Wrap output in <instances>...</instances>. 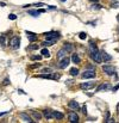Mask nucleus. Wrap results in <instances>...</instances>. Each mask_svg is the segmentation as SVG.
Wrapping results in <instances>:
<instances>
[{"label": "nucleus", "mask_w": 119, "mask_h": 123, "mask_svg": "<svg viewBox=\"0 0 119 123\" xmlns=\"http://www.w3.org/2000/svg\"><path fill=\"white\" fill-rule=\"evenodd\" d=\"M10 46H11L12 49H18V48L20 47V38H19L18 36L12 37L11 41H10Z\"/></svg>", "instance_id": "f257e3e1"}, {"label": "nucleus", "mask_w": 119, "mask_h": 123, "mask_svg": "<svg viewBox=\"0 0 119 123\" xmlns=\"http://www.w3.org/2000/svg\"><path fill=\"white\" fill-rule=\"evenodd\" d=\"M82 78L83 79H92V78H95V71L94 69H86L82 74Z\"/></svg>", "instance_id": "f03ea898"}, {"label": "nucleus", "mask_w": 119, "mask_h": 123, "mask_svg": "<svg viewBox=\"0 0 119 123\" xmlns=\"http://www.w3.org/2000/svg\"><path fill=\"white\" fill-rule=\"evenodd\" d=\"M44 36H45V38H47V40H54V41H56V40H58V38H60V34H58V32H55V31L47 32Z\"/></svg>", "instance_id": "7ed1b4c3"}, {"label": "nucleus", "mask_w": 119, "mask_h": 123, "mask_svg": "<svg viewBox=\"0 0 119 123\" xmlns=\"http://www.w3.org/2000/svg\"><path fill=\"white\" fill-rule=\"evenodd\" d=\"M102 71H104L107 75H113V74H114V68H113L111 65H105V66H102Z\"/></svg>", "instance_id": "20e7f679"}, {"label": "nucleus", "mask_w": 119, "mask_h": 123, "mask_svg": "<svg viewBox=\"0 0 119 123\" xmlns=\"http://www.w3.org/2000/svg\"><path fill=\"white\" fill-rule=\"evenodd\" d=\"M90 57L96 62V63H101L102 62V59H101V53L98 50L96 53H94V54H90Z\"/></svg>", "instance_id": "39448f33"}, {"label": "nucleus", "mask_w": 119, "mask_h": 123, "mask_svg": "<svg viewBox=\"0 0 119 123\" xmlns=\"http://www.w3.org/2000/svg\"><path fill=\"white\" fill-rule=\"evenodd\" d=\"M69 62H70V59L69 57H63L62 60H61V62L58 63V67L61 68V69H64V68H67V66L69 65Z\"/></svg>", "instance_id": "423d86ee"}, {"label": "nucleus", "mask_w": 119, "mask_h": 123, "mask_svg": "<svg viewBox=\"0 0 119 123\" xmlns=\"http://www.w3.org/2000/svg\"><path fill=\"white\" fill-rule=\"evenodd\" d=\"M69 121H70L71 123H77V122H79V116H77V113H76V112H70V113H69Z\"/></svg>", "instance_id": "0eeeda50"}, {"label": "nucleus", "mask_w": 119, "mask_h": 123, "mask_svg": "<svg viewBox=\"0 0 119 123\" xmlns=\"http://www.w3.org/2000/svg\"><path fill=\"white\" fill-rule=\"evenodd\" d=\"M26 35H28V38H29L30 42H35V41H37V38H38V36H37L36 34L31 32V31H26Z\"/></svg>", "instance_id": "6e6552de"}, {"label": "nucleus", "mask_w": 119, "mask_h": 123, "mask_svg": "<svg viewBox=\"0 0 119 123\" xmlns=\"http://www.w3.org/2000/svg\"><path fill=\"white\" fill-rule=\"evenodd\" d=\"M80 87L82 90H89V88H93L94 87V82H82L80 85Z\"/></svg>", "instance_id": "1a4fd4ad"}, {"label": "nucleus", "mask_w": 119, "mask_h": 123, "mask_svg": "<svg viewBox=\"0 0 119 123\" xmlns=\"http://www.w3.org/2000/svg\"><path fill=\"white\" fill-rule=\"evenodd\" d=\"M67 53H68V51H67L64 48L61 49V50H58V51H57V59H58V60H62L63 57L67 56Z\"/></svg>", "instance_id": "9d476101"}, {"label": "nucleus", "mask_w": 119, "mask_h": 123, "mask_svg": "<svg viewBox=\"0 0 119 123\" xmlns=\"http://www.w3.org/2000/svg\"><path fill=\"white\" fill-rule=\"evenodd\" d=\"M19 116H20V118H23V119H24V122H29V123H32V122H33V121H32V118H31L28 113H25V112H22Z\"/></svg>", "instance_id": "9b49d317"}, {"label": "nucleus", "mask_w": 119, "mask_h": 123, "mask_svg": "<svg viewBox=\"0 0 119 123\" xmlns=\"http://www.w3.org/2000/svg\"><path fill=\"white\" fill-rule=\"evenodd\" d=\"M68 106H69L70 109H74V110H77V109L80 108V105H79V103H77L76 100H70L69 104H68Z\"/></svg>", "instance_id": "f8f14e48"}, {"label": "nucleus", "mask_w": 119, "mask_h": 123, "mask_svg": "<svg viewBox=\"0 0 119 123\" xmlns=\"http://www.w3.org/2000/svg\"><path fill=\"white\" fill-rule=\"evenodd\" d=\"M100 53H101V59H102V61H111V60H112V56L108 55L106 51H100Z\"/></svg>", "instance_id": "ddd939ff"}, {"label": "nucleus", "mask_w": 119, "mask_h": 123, "mask_svg": "<svg viewBox=\"0 0 119 123\" xmlns=\"http://www.w3.org/2000/svg\"><path fill=\"white\" fill-rule=\"evenodd\" d=\"M43 116H44L47 119H51V118H54V116H52V111H50V110H44V111H43Z\"/></svg>", "instance_id": "4468645a"}, {"label": "nucleus", "mask_w": 119, "mask_h": 123, "mask_svg": "<svg viewBox=\"0 0 119 123\" xmlns=\"http://www.w3.org/2000/svg\"><path fill=\"white\" fill-rule=\"evenodd\" d=\"M52 116L56 119H63V117H64V115L62 112H60V111H52Z\"/></svg>", "instance_id": "2eb2a0df"}, {"label": "nucleus", "mask_w": 119, "mask_h": 123, "mask_svg": "<svg viewBox=\"0 0 119 123\" xmlns=\"http://www.w3.org/2000/svg\"><path fill=\"white\" fill-rule=\"evenodd\" d=\"M55 42H56V41H54V40H48V41H44V42L42 43V46H43V47H49V46H54V44H55Z\"/></svg>", "instance_id": "dca6fc26"}, {"label": "nucleus", "mask_w": 119, "mask_h": 123, "mask_svg": "<svg viewBox=\"0 0 119 123\" xmlns=\"http://www.w3.org/2000/svg\"><path fill=\"white\" fill-rule=\"evenodd\" d=\"M96 51H98L96 46L93 44V43H90V44H89V54H94V53H96Z\"/></svg>", "instance_id": "f3484780"}, {"label": "nucleus", "mask_w": 119, "mask_h": 123, "mask_svg": "<svg viewBox=\"0 0 119 123\" xmlns=\"http://www.w3.org/2000/svg\"><path fill=\"white\" fill-rule=\"evenodd\" d=\"M71 61H73L74 63H80V62H81V59L79 57L77 54H73V56H71Z\"/></svg>", "instance_id": "a211bd4d"}, {"label": "nucleus", "mask_w": 119, "mask_h": 123, "mask_svg": "<svg viewBox=\"0 0 119 123\" xmlns=\"http://www.w3.org/2000/svg\"><path fill=\"white\" fill-rule=\"evenodd\" d=\"M107 88H109V84H101V85L96 88V92H99V91H101V90H107Z\"/></svg>", "instance_id": "6ab92c4d"}, {"label": "nucleus", "mask_w": 119, "mask_h": 123, "mask_svg": "<svg viewBox=\"0 0 119 123\" xmlns=\"http://www.w3.org/2000/svg\"><path fill=\"white\" fill-rule=\"evenodd\" d=\"M39 13H41L39 10H30V11H29V15H30V16H33V17H38Z\"/></svg>", "instance_id": "aec40b11"}, {"label": "nucleus", "mask_w": 119, "mask_h": 123, "mask_svg": "<svg viewBox=\"0 0 119 123\" xmlns=\"http://www.w3.org/2000/svg\"><path fill=\"white\" fill-rule=\"evenodd\" d=\"M69 74H70V75H73V77H76V75L79 74V69H77L76 67H74V68H70V71H69Z\"/></svg>", "instance_id": "412c9836"}, {"label": "nucleus", "mask_w": 119, "mask_h": 123, "mask_svg": "<svg viewBox=\"0 0 119 123\" xmlns=\"http://www.w3.org/2000/svg\"><path fill=\"white\" fill-rule=\"evenodd\" d=\"M41 54H42L44 57H49V56H50V51H49L48 49H45V48H44V49H42Z\"/></svg>", "instance_id": "4be33fe9"}, {"label": "nucleus", "mask_w": 119, "mask_h": 123, "mask_svg": "<svg viewBox=\"0 0 119 123\" xmlns=\"http://www.w3.org/2000/svg\"><path fill=\"white\" fill-rule=\"evenodd\" d=\"M32 116H33L37 121H39V119L42 118V115H41L39 112H36V111H32Z\"/></svg>", "instance_id": "5701e85b"}, {"label": "nucleus", "mask_w": 119, "mask_h": 123, "mask_svg": "<svg viewBox=\"0 0 119 123\" xmlns=\"http://www.w3.org/2000/svg\"><path fill=\"white\" fill-rule=\"evenodd\" d=\"M39 78H45V79H54L52 74H41Z\"/></svg>", "instance_id": "b1692460"}, {"label": "nucleus", "mask_w": 119, "mask_h": 123, "mask_svg": "<svg viewBox=\"0 0 119 123\" xmlns=\"http://www.w3.org/2000/svg\"><path fill=\"white\" fill-rule=\"evenodd\" d=\"M64 49H66L67 51H70V50H73V46H71L70 43H66V44H64Z\"/></svg>", "instance_id": "393cba45"}, {"label": "nucleus", "mask_w": 119, "mask_h": 123, "mask_svg": "<svg viewBox=\"0 0 119 123\" xmlns=\"http://www.w3.org/2000/svg\"><path fill=\"white\" fill-rule=\"evenodd\" d=\"M92 9H93V10H100V9H101V5H99L98 3H94V4L92 5Z\"/></svg>", "instance_id": "a878e982"}, {"label": "nucleus", "mask_w": 119, "mask_h": 123, "mask_svg": "<svg viewBox=\"0 0 119 123\" xmlns=\"http://www.w3.org/2000/svg\"><path fill=\"white\" fill-rule=\"evenodd\" d=\"M31 60H36V61H41V60H42V56H41V55H33V56H31Z\"/></svg>", "instance_id": "bb28decb"}, {"label": "nucleus", "mask_w": 119, "mask_h": 123, "mask_svg": "<svg viewBox=\"0 0 119 123\" xmlns=\"http://www.w3.org/2000/svg\"><path fill=\"white\" fill-rule=\"evenodd\" d=\"M5 36L3 35V36H0V44H1V46H5Z\"/></svg>", "instance_id": "cd10ccee"}, {"label": "nucleus", "mask_w": 119, "mask_h": 123, "mask_svg": "<svg viewBox=\"0 0 119 123\" xmlns=\"http://www.w3.org/2000/svg\"><path fill=\"white\" fill-rule=\"evenodd\" d=\"M35 49H38V46H29L28 47V50H35Z\"/></svg>", "instance_id": "c85d7f7f"}, {"label": "nucleus", "mask_w": 119, "mask_h": 123, "mask_svg": "<svg viewBox=\"0 0 119 123\" xmlns=\"http://www.w3.org/2000/svg\"><path fill=\"white\" fill-rule=\"evenodd\" d=\"M79 37H80L81 40H86V37H87V35H86L85 32H80V35H79Z\"/></svg>", "instance_id": "c756f323"}, {"label": "nucleus", "mask_w": 119, "mask_h": 123, "mask_svg": "<svg viewBox=\"0 0 119 123\" xmlns=\"http://www.w3.org/2000/svg\"><path fill=\"white\" fill-rule=\"evenodd\" d=\"M9 18H10V19H12V20H14V19L17 18V16H16V15H10V16H9Z\"/></svg>", "instance_id": "7c9ffc66"}, {"label": "nucleus", "mask_w": 119, "mask_h": 123, "mask_svg": "<svg viewBox=\"0 0 119 123\" xmlns=\"http://www.w3.org/2000/svg\"><path fill=\"white\" fill-rule=\"evenodd\" d=\"M9 84H10V80H9V79L6 78V79L4 80V82H3V85H5V86H6V85H9Z\"/></svg>", "instance_id": "2f4dec72"}, {"label": "nucleus", "mask_w": 119, "mask_h": 123, "mask_svg": "<svg viewBox=\"0 0 119 123\" xmlns=\"http://www.w3.org/2000/svg\"><path fill=\"white\" fill-rule=\"evenodd\" d=\"M50 72H51L50 68H44V69H43V73H50Z\"/></svg>", "instance_id": "473e14b6"}, {"label": "nucleus", "mask_w": 119, "mask_h": 123, "mask_svg": "<svg viewBox=\"0 0 119 123\" xmlns=\"http://www.w3.org/2000/svg\"><path fill=\"white\" fill-rule=\"evenodd\" d=\"M82 112H83V113L87 112V108H86V105H82Z\"/></svg>", "instance_id": "72a5a7b5"}, {"label": "nucleus", "mask_w": 119, "mask_h": 123, "mask_svg": "<svg viewBox=\"0 0 119 123\" xmlns=\"http://www.w3.org/2000/svg\"><path fill=\"white\" fill-rule=\"evenodd\" d=\"M105 121H106L107 123H113V122H114V119H113V118H108V119H105Z\"/></svg>", "instance_id": "f704fd0d"}, {"label": "nucleus", "mask_w": 119, "mask_h": 123, "mask_svg": "<svg viewBox=\"0 0 119 123\" xmlns=\"http://www.w3.org/2000/svg\"><path fill=\"white\" fill-rule=\"evenodd\" d=\"M118 6H119V3H115V4H112V7H113V9H117Z\"/></svg>", "instance_id": "c9c22d12"}, {"label": "nucleus", "mask_w": 119, "mask_h": 123, "mask_svg": "<svg viewBox=\"0 0 119 123\" xmlns=\"http://www.w3.org/2000/svg\"><path fill=\"white\" fill-rule=\"evenodd\" d=\"M39 66H41V63H36V65H32L31 68H37V67H39Z\"/></svg>", "instance_id": "e433bc0d"}, {"label": "nucleus", "mask_w": 119, "mask_h": 123, "mask_svg": "<svg viewBox=\"0 0 119 123\" xmlns=\"http://www.w3.org/2000/svg\"><path fill=\"white\" fill-rule=\"evenodd\" d=\"M118 90H119V84H118V85H117V86H115V87L113 88V91L115 92V91H118Z\"/></svg>", "instance_id": "4c0bfd02"}, {"label": "nucleus", "mask_w": 119, "mask_h": 123, "mask_svg": "<svg viewBox=\"0 0 119 123\" xmlns=\"http://www.w3.org/2000/svg\"><path fill=\"white\" fill-rule=\"evenodd\" d=\"M9 111H4V112H0V117H1V116H4V115H6Z\"/></svg>", "instance_id": "58836bf2"}, {"label": "nucleus", "mask_w": 119, "mask_h": 123, "mask_svg": "<svg viewBox=\"0 0 119 123\" xmlns=\"http://www.w3.org/2000/svg\"><path fill=\"white\" fill-rule=\"evenodd\" d=\"M48 7H49L50 10H56V7H55V6H48Z\"/></svg>", "instance_id": "ea45409f"}, {"label": "nucleus", "mask_w": 119, "mask_h": 123, "mask_svg": "<svg viewBox=\"0 0 119 123\" xmlns=\"http://www.w3.org/2000/svg\"><path fill=\"white\" fill-rule=\"evenodd\" d=\"M18 92H19V93H22V94H24V93H25V92H24V91H23V90H19V91H18Z\"/></svg>", "instance_id": "a19ab883"}, {"label": "nucleus", "mask_w": 119, "mask_h": 123, "mask_svg": "<svg viewBox=\"0 0 119 123\" xmlns=\"http://www.w3.org/2000/svg\"><path fill=\"white\" fill-rule=\"evenodd\" d=\"M90 1H93V3H98L99 0H90Z\"/></svg>", "instance_id": "79ce46f5"}, {"label": "nucleus", "mask_w": 119, "mask_h": 123, "mask_svg": "<svg viewBox=\"0 0 119 123\" xmlns=\"http://www.w3.org/2000/svg\"><path fill=\"white\" fill-rule=\"evenodd\" d=\"M61 1H62V3H64V1H66V0H61Z\"/></svg>", "instance_id": "37998d69"}, {"label": "nucleus", "mask_w": 119, "mask_h": 123, "mask_svg": "<svg viewBox=\"0 0 119 123\" xmlns=\"http://www.w3.org/2000/svg\"><path fill=\"white\" fill-rule=\"evenodd\" d=\"M118 20H119V16H118Z\"/></svg>", "instance_id": "c03bdc74"}]
</instances>
